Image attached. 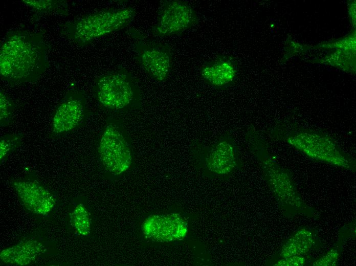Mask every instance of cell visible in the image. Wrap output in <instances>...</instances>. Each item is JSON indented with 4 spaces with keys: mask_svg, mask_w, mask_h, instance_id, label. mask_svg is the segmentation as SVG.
<instances>
[{
    "mask_svg": "<svg viewBox=\"0 0 356 266\" xmlns=\"http://www.w3.org/2000/svg\"><path fill=\"white\" fill-rule=\"evenodd\" d=\"M42 34L28 30L8 33L0 47V76L11 84L37 81L49 67Z\"/></svg>",
    "mask_w": 356,
    "mask_h": 266,
    "instance_id": "1",
    "label": "cell"
},
{
    "mask_svg": "<svg viewBox=\"0 0 356 266\" xmlns=\"http://www.w3.org/2000/svg\"><path fill=\"white\" fill-rule=\"evenodd\" d=\"M246 138L260 162L265 179L283 214L287 217L303 215L318 218L316 210L305 203L298 192L290 172L270 156L266 141L258 131L250 127Z\"/></svg>",
    "mask_w": 356,
    "mask_h": 266,
    "instance_id": "2",
    "label": "cell"
},
{
    "mask_svg": "<svg viewBox=\"0 0 356 266\" xmlns=\"http://www.w3.org/2000/svg\"><path fill=\"white\" fill-rule=\"evenodd\" d=\"M271 134L274 138L284 141L314 160L347 170H355L354 160L324 133L294 125H278L273 129Z\"/></svg>",
    "mask_w": 356,
    "mask_h": 266,
    "instance_id": "3",
    "label": "cell"
},
{
    "mask_svg": "<svg viewBox=\"0 0 356 266\" xmlns=\"http://www.w3.org/2000/svg\"><path fill=\"white\" fill-rule=\"evenodd\" d=\"M136 15V9L130 6L104 9L68 21L61 26L60 31L66 38L83 47L126 27Z\"/></svg>",
    "mask_w": 356,
    "mask_h": 266,
    "instance_id": "4",
    "label": "cell"
},
{
    "mask_svg": "<svg viewBox=\"0 0 356 266\" xmlns=\"http://www.w3.org/2000/svg\"><path fill=\"white\" fill-rule=\"evenodd\" d=\"M94 92L100 106L111 111L135 108L141 104V92L131 73L120 68L99 76Z\"/></svg>",
    "mask_w": 356,
    "mask_h": 266,
    "instance_id": "5",
    "label": "cell"
},
{
    "mask_svg": "<svg viewBox=\"0 0 356 266\" xmlns=\"http://www.w3.org/2000/svg\"><path fill=\"white\" fill-rule=\"evenodd\" d=\"M134 43L136 59L141 68L153 79L164 82L168 78L172 64V54L165 44L148 38L135 28L128 30Z\"/></svg>",
    "mask_w": 356,
    "mask_h": 266,
    "instance_id": "6",
    "label": "cell"
},
{
    "mask_svg": "<svg viewBox=\"0 0 356 266\" xmlns=\"http://www.w3.org/2000/svg\"><path fill=\"white\" fill-rule=\"evenodd\" d=\"M124 131L116 123H109L100 138L98 152L105 169L115 175L127 171L132 163V152Z\"/></svg>",
    "mask_w": 356,
    "mask_h": 266,
    "instance_id": "7",
    "label": "cell"
},
{
    "mask_svg": "<svg viewBox=\"0 0 356 266\" xmlns=\"http://www.w3.org/2000/svg\"><path fill=\"white\" fill-rule=\"evenodd\" d=\"M158 19L151 29L155 36L181 33L194 26L197 15L194 8L181 0L163 1L158 10Z\"/></svg>",
    "mask_w": 356,
    "mask_h": 266,
    "instance_id": "8",
    "label": "cell"
},
{
    "mask_svg": "<svg viewBox=\"0 0 356 266\" xmlns=\"http://www.w3.org/2000/svg\"><path fill=\"white\" fill-rule=\"evenodd\" d=\"M87 113L83 93L76 90H69L53 113L51 123L52 135H64L77 128L85 120Z\"/></svg>",
    "mask_w": 356,
    "mask_h": 266,
    "instance_id": "9",
    "label": "cell"
},
{
    "mask_svg": "<svg viewBox=\"0 0 356 266\" xmlns=\"http://www.w3.org/2000/svg\"><path fill=\"white\" fill-rule=\"evenodd\" d=\"M204 165L207 170L216 175H227L238 166V153L233 137L226 134L213 143L203 147Z\"/></svg>",
    "mask_w": 356,
    "mask_h": 266,
    "instance_id": "10",
    "label": "cell"
},
{
    "mask_svg": "<svg viewBox=\"0 0 356 266\" xmlns=\"http://www.w3.org/2000/svg\"><path fill=\"white\" fill-rule=\"evenodd\" d=\"M187 227L181 215L170 213L149 216L141 228L146 237L155 241L168 242L182 240L187 233Z\"/></svg>",
    "mask_w": 356,
    "mask_h": 266,
    "instance_id": "11",
    "label": "cell"
},
{
    "mask_svg": "<svg viewBox=\"0 0 356 266\" xmlns=\"http://www.w3.org/2000/svg\"><path fill=\"white\" fill-rule=\"evenodd\" d=\"M12 186L23 205L33 213L47 215L55 204L52 193L36 180H14L12 182Z\"/></svg>",
    "mask_w": 356,
    "mask_h": 266,
    "instance_id": "12",
    "label": "cell"
},
{
    "mask_svg": "<svg viewBox=\"0 0 356 266\" xmlns=\"http://www.w3.org/2000/svg\"><path fill=\"white\" fill-rule=\"evenodd\" d=\"M204 81L216 90H224L232 85L237 74L234 61L229 57L218 56L204 64L201 69Z\"/></svg>",
    "mask_w": 356,
    "mask_h": 266,
    "instance_id": "13",
    "label": "cell"
},
{
    "mask_svg": "<svg viewBox=\"0 0 356 266\" xmlns=\"http://www.w3.org/2000/svg\"><path fill=\"white\" fill-rule=\"evenodd\" d=\"M321 242L313 229L302 227L287 239L276 255V260L293 256H307L320 248Z\"/></svg>",
    "mask_w": 356,
    "mask_h": 266,
    "instance_id": "14",
    "label": "cell"
},
{
    "mask_svg": "<svg viewBox=\"0 0 356 266\" xmlns=\"http://www.w3.org/2000/svg\"><path fill=\"white\" fill-rule=\"evenodd\" d=\"M44 251V247L38 241L25 239L2 251L0 259L5 263L25 265L35 261Z\"/></svg>",
    "mask_w": 356,
    "mask_h": 266,
    "instance_id": "15",
    "label": "cell"
},
{
    "mask_svg": "<svg viewBox=\"0 0 356 266\" xmlns=\"http://www.w3.org/2000/svg\"><path fill=\"white\" fill-rule=\"evenodd\" d=\"M349 227L342 229L339 233L337 243L328 251L313 263L314 266H333L337 264L338 260L342 251L343 246L345 242L351 236H355V230L349 231Z\"/></svg>",
    "mask_w": 356,
    "mask_h": 266,
    "instance_id": "16",
    "label": "cell"
},
{
    "mask_svg": "<svg viewBox=\"0 0 356 266\" xmlns=\"http://www.w3.org/2000/svg\"><path fill=\"white\" fill-rule=\"evenodd\" d=\"M22 3L37 14L66 15L68 5L63 0H23Z\"/></svg>",
    "mask_w": 356,
    "mask_h": 266,
    "instance_id": "17",
    "label": "cell"
},
{
    "mask_svg": "<svg viewBox=\"0 0 356 266\" xmlns=\"http://www.w3.org/2000/svg\"><path fill=\"white\" fill-rule=\"evenodd\" d=\"M70 223L76 232L87 236L91 232V219L87 209L83 204L76 206L70 214Z\"/></svg>",
    "mask_w": 356,
    "mask_h": 266,
    "instance_id": "18",
    "label": "cell"
},
{
    "mask_svg": "<svg viewBox=\"0 0 356 266\" xmlns=\"http://www.w3.org/2000/svg\"><path fill=\"white\" fill-rule=\"evenodd\" d=\"M22 133L7 134L0 139V161L3 162L10 154L19 147L23 143Z\"/></svg>",
    "mask_w": 356,
    "mask_h": 266,
    "instance_id": "19",
    "label": "cell"
},
{
    "mask_svg": "<svg viewBox=\"0 0 356 266\" xmlns=\"http://www.w3.org/2000/svg\"><path fill=\"white\" fill-rule=\"evenodd\" d=\"M15 103L13 100L3 91L0 92V126L5 127L13 120Z\"/></svg>",
    "mask_w": 356,
    "mask_h": 266,
    "instance_id": "20",
    "label": "cell"
},
{
    "mask_svg": "<svg viewBox=\"0 0 356 266\" xmlns=\"http://www.w3.org/2000/svg\"><path fill=\"white\" fill-rule=\"evenodd\" d=\"M306 256H293L277 260L273 265L277 266H303L307 262Z\"/></svg>",
    "mask_w": 356,
    "mask_h": 266,
    "instance_id": "21",
    "label": "cell"
}]
</instances>
